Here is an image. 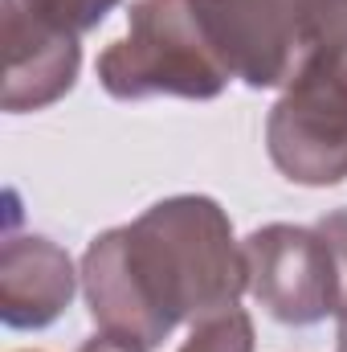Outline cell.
<instances>
[{
	"label": "cell",
	"mask_w": 347,
	"mask_h": 352,
	"mask_svg": "<svg viewBox=\"0 0 347 352\" xmlns=\"http://www.w3.org/2000/svg\"><path fill=\"white\" fill-rule=\"evenodd\" d=\"M82 291L98 332L156 352L180 324L237 307L246 250L213 197L180 192L90 242Z\"/></svg>",
	"instance_id": "cell-1"
},
{
	"label": "cell",
	"mask_w": 347,
	"mask_h": 352,
	"mask_svg": "<svg viewBox=\"0 0 347 352\" xmlns=\"http://www.w3.org/2000/svg\"><path fill=\"white\" fill-rule=\"evenodd\" d=\"M311 50L294 82L270 107L265 152L307 188L347 180V0H307Z\"/></svg>",
	"instance_id": "cell-2"
},
{
	"label": "cell",
	"mask_w": 347,
	"mask_h": 352,
	"mask_svg": "<svg viewBox=\"0 0 347 352\" xmlns=\"http://www.w3.org/2000/svg\"><path fill=\"white\" fill-rule=\"evenodd\" d=\"M98 82L110 98H196L208 102L233 78L217 62L192 0H135L127 37L98 54Z\"/></svg>",
	"instance_id": "cell-3"
},
{
	"label": "cell",
	"mask_w": 347,
	"mask_h": 352,
	"mask_svg": "<svg viewBox=\"0 0 347 352\" xmlns=\"http://www.w3.org/2000/svg\"><path fill=\"white\" fill-rule=\"evenodd\" d=\"M229 78L254 90L290 87L307 62V0H192Z\"/></svg>",
	"instance_id": "cell-4"
},
{
	"label": "cell",
	"mask_w": 347,
	"mask_h": 352,
	"mask_svg": "<svg viewBox=\"0 0 347 352\" xmlns=\"http://www.w3.org/2000/svg\"><path fill=\"white\" fill-rule=\"evenodd\" d=\"M246 291L261 307L290 328L323 324L339 316V274L331 246L311 226H261L246 242Z\"/></svg>",
	"instance_id": "cell-5"
},
{
	"label": "cell",
	"mask_w": 347,
	"mask_h": 352,
	"mask_svg": "<svg viewBox=\"0 0 347 352\" xmlns=\"http://www.w3.org/2000/svg\"><path fill=\"white\" fill-rule=\"evenodd\" d=\"M4 45H8V66H4V111H41L70 94L78 82L82 50L78 37L29 16L25 8L4 0Z\"/></svg>",
	"instance_id": "cell-6"
},
{
	"label": "cell",
	"mask_w": 347,
	"mask_h": 352,
	"mask_svg": "<svg viewBox=\"0 0 347 352\" xmlns=\"http://www.w3.org/2000/svg\"><path fill=\"white\" fill-rule=\"evenodd\" d=\"M78 274L70 254L41 238L21 234L8 238L0 250V320L21 332L49 328L74 299Z\"/></svg>",
	"instance_id": "cell-7"
},
{
	"label": "cell",
	"mask_w": 347,
	"mask_h": 352,
	"mask_svg": "<svg viewBox=\"0 0 347 352\" xmlns=\"http://www.w3.org/2000/svg\"><path fill=\"white\" fill-rule=\"evenodd\" d=\"M180 352H254V320L241 307L196 320Z\"/></svg>",
	"instance_id": "cell-8"
},
{
	"label": "cell",
	"mask_w": 347,
	"mask_h": 352,
	"mask_svg": "<svg viewBox=\"0 0 347 352\" xmlns=\"http://www.w3.org/2000/svg\"><path fill=\"white\" fill-rule=\"evenodd\" d=\"M8 4L25 8L29 16H37V21L53 25V29H62V33H70V37H82L94 25L106 21V12H110L119 0H8Z\"/></svg>",
	"instance_id": "cell-9"
},
{
	"label": "cell",
	"mask_w": 347,
	"mask_h": 352,
	"mask_svg": "<svg viewBox=\"0 0 347 352\" xmlns=\"http://www.w3.org/2000/svg\"><path fill=\"white\" fill-rule=\"evenodd\" d=\"M315 230L323 234V242L331 246L335 274H339V316H347V209H331L315 221ZM335 316V320H339Z\"/></svg>",
	"instance_id": "cell-10"
},
{
	"label": "cell",
	"mask_w": 347,
	"mask_h": 352,
	"mask_svg": "<svg viewBox=\"0 0 347 352\" xmlns=\"http://www.w3.org/2000/svg\"><path fill=\"white\" fill-rule=\"evenodd\" d=\"M78 352H143V349H139V344H127V340H119V336L98 332V336H90Z\"/></svg>",
	"instance_id": "cell-11"
},
{
	"label": "cell",
	"mask_w": 347,
	"mask_h": 352,
	"mask_svg": "<svg viewBox=\"0 0 347 352\" xmlns=\"http://www.w3.org/2000/svg\"><path fill=\"white\" fill-rule=\"evenodd\" d=\"M335 352H347V316H339V344H335Z\"/></svg>",
	"instance_id": "cell-12"
}]
</instances>
